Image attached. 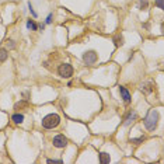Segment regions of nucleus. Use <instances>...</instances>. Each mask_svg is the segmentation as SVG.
I'll return each mask as SVG.
<instances>
[{"label":"nucleus","instance_id":"nucleus-1","mask_svg":"<svg viewBox=\"0 0 164 164\" xmlns=\"http://www.w3.org/2000/svg\"><path fill=\"white\" fill-rule=\"evenodd\" d=\"M157 121H159V112H157L156 109H152V111L147 114V117L143 119L146 129H147V131H154L157 126Z\"/></svg>","mask_w":164,"mask_h":164},{"label":"nucleus","instance_id":"nucleus-2","mask_svg":"<svg viewBox=\"0 0 164 164\" xmlns=\"http://www.w3.org/2000/svg\"><path fill=\"white\" fill-rule=\"evenodd\" d=\"M59 124H60V118H59V115H56V114H49V115H46V117L42 119V126H44L45 129H53V128H56Z\"/></svg>","mask_w":164,"mask_h":164},{"label":"nucleus","instance_id":"nucleus-3","mask_svg":"<svg viewBox=\"0 0 164 164\" xmlns=\"http://www.w3.org/2000/svg\"><path fill=\"white\" fill-rule=\"evenodd\" d=\"M58 73H59V76H62L65 77V79H69V77L73 76V67L70 63H63V65L59 66V69H58Z\"/></svg>","mask_w":164,"mask_h":164},{"label":"nucleus","instance_id":"nucleus-4","mask_svg":"<svg viewBox=\"0 0 164 164\" xmlns=\"http://www.w3.org/2000/svg\"><path fill=\"white\" fill-rule=\"evenodd\" d=\"M97 59H98V56H97V53L94 51H88L83 55V60L86 65H94L97 62Z\"/></svg>","mask_w":164,"mask_h":164},{"label":"nucleus","instance_id":"nucleus-5","mask_svg":"<svg viewBox=\"0 0 164 164\" xmlns=\"http://www.w3.org/2000/svg\"><path fill=\"white\" fill-rule=\"evenodd\" d=\"M66 145H67V139L65 138V135H56L53 138V146L55 147L62 149V147H65Z\"/></svg>","mask_w":164,"mask_h":164},{"label":"nucleus","instance_id":"nucleus-6","mask_svg":"<svg viewBox=\"0 0 164 164\" xmlns=\"http://www.w3.org/2000/svg\"><path fill=\"white\" fill-rule=\"evenodd\" d=\"M119 93H121V97L124 98V101L126 102V104H129V102L132 101V100H131V94H129V91H128L125 87H119Z\"/></svg>","mask_w":164,"mask_h":164},{"label":"nucleus","instance_id":"nucleus-7","mask_svg":"<svg viewBox=\"0 0 164 164\" xmlns=\"http://www.w3.org/2000/svg\"><path fill=\"white\" fill-rule=\"evenodd\" d=\"M11 119H13L14 124H21L22 121H24V115H22V114H14V115L11 117Z\"/></svg>","mask_w":164,"mask_h":164},{"label":"nucleus","instance_id":"nucleus-8","mask_svg":"<svg viewBox=\"0 0 164 164\" xmlns=\"http://www.w3.org/2000/svg\"><path fill=\"white\" fill-rule=\"evenodd\" d=\"M136 117H138V115H136V114L135 112H133V114H129V115H128V118H126V119H125V122H124V125H129V124H131V122H133V119H136Z\"/></svg>","mask_w":164,"mask_h":164},{"label":"nucleus","instance_id":"nucleus-9","mask_svg":"<svg viewBox=\"0 0 164 164\" xmlns=\"http://www.w3.org/2000/svg\"><path fill=\"white\" fill-rule=\"evenodd\" d=\"M140 90H142L143 93H146V94H149V93H152V90H153V88H152V84L147 83V84H145V86L142 84V87H140Z\"/></svg>","mask_w":164,"mask_h":164},{"label":"nucleus","instance_id":"nucleus-10","mask_svg":"<svg viewBox=\"0 0 164 164\" xmlns=\"http://www.w3.org/2000/svg\"><path fill=\"white\" fill-rule=\"evenodd\" d=\"M100 161H101L102 164L109 163V154H107V153H101V154H100Z\"/></svg>","mask_w":164,"mask_h":164},{"label":"nucleus","instance_id":"nucleus-11","mask_svg":"<svg viewBox=\"0 0 164 164\" xmlns=\"http://www.w3.org/2000/svg\"><path fill=\"white\" fill-rule=\"evenodd\" d=\"M7 51L6 49H0V62H4L6 59H7Z\"/></svg>","mask_w":164,"mask_h":164},{"label":"nucleus","instance_id":"nucleus-12","mask_svg":"<svg viewBox=\"0 0 164 164\" xmlns=\"http://www.w3.org/2000/svg\"><path fill=\"white\" fill-rule=\"evenodd\" d=\"M114 42H115V45H117V46H122V45H124V38H122L121 35H118L117 38L114 39Z\"/></svg>","mask_w":164,"mask_h":164},{"label":"nucleus","instance_id":"nucleus-13","mask_svg":"<svg viewBox=\"0 0 164 164\" xmlns=\"http://www.w3.org/2000/svg\"><path fill=\"white\" fill-rule=\"evenodd\" d=\"M27 27H28L29 29H32V31H36V29H38V26H36L34 21H31V20L27 22Z\"/></svg>","mask_w":164,"mask_h":164},{"label":"nucleus","instance_id":"nucleus-14","mask_svg":"<svg viewBox=\"0 0 164 164\" xmlns=\"http://www.w3.org/2000/svg\"><path fill=\"white\" fill-rule=\"evenodd\" d=\"M139 3H140V9H147V4H149V2H147V0H140Z\"/></svg>","mask_w":164,"mask_h":164},{"label":"nucleus","instance_id":"nucleus-15","mask_svg":"<svg viewBox=\"0 0 164 164\" xmlns=\"http://www.w3.org/2000/svg\"><path fill=\"white\" fill-rule=\"evenodd\" d=\"M143 140H145V136H142V138H139V139H131V142L135 143V145H138V143L143 142Z\"/></svg>","mask_w":164,"mask_h":164},{"label":"nucleus","instance_id":"nucleus-16","mask_svg":"<svg viewBox=\"0 0 164 164\" xmlns=\"http://www.w3.org/2000/svg\"><path fill=\"white\" fill-rule=\"evenodd\" d=\"M26 105H28L26 101H21V102H17L15 104V109H18V108H21V107H26Z\"/></svg>","mask_w":164,"mask_h":164},{"label":"nucleus","instance_id":"nucleus-17","mask_svg":"<svg viewBox=\"0 0 164 164\" xmlns=\"http://www.w3.org/2000/svg\"><path fill=\"white\" fill-rule=\"evenodd\" d=\"M156 4H157V7L161 9V10L164 9V6H163V0H156Z\"/></svg>","mask_w":164,"mask_h":164},{"label":"nucleus","instance_id":"nucleus-18","mask_svg":"<svg viewBox=\"0 0 164 164\" xmlns=\"http://www.w3.org/2000/svg\"><path fill=\"white\" fill-rule=\"evenodd\" d=\"M28 9H29V11H31V14L34 15V17H36V13H35V10L32 9V6H31V3H28Z\"/></svg>","mask_w":164,"mask_h":164},{"label":"nucleus","instance_id":"nucleus-19","mask_svg":"<svg viewBox=\"0 0 164 164\" xmlns=\"http://www.w3.org/2000/svg\"><path fill=\"white\" fill-rule=\"evenodd\" d=\"M46 163H63L62 160H51V159H49V160H46Z\"/></svg>","mask_w":164,"mask_h":164},{"label":"nucleus","instance_id":"nucleus-20","mask_svg":"<svg viewBox=\"0 0 164 164\" xmlns=\"http://www.w3.org/2000/svg\"><path fill=\"white\" fill-rule=\"evenodd\" d=\"M51 21H52V14H49L46 18V24H51Z\"/></svg>","mask_w":164,"mask_h":164}]
</instances>
